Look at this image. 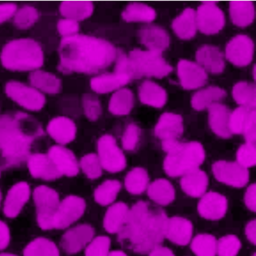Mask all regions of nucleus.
<instances>
[{"mask_svg": "<svg viewBox=\"0 0 256 256\" xmlns=\"http://www.w3.org/2000/svg\"><path fill=\"white\" fill-rule=\"evenodd\" d=\"M117 55V50L108 40L86 34H75L62 38L57 69L64 74H93L108 68Z\"/></svg>", "mask_w": 256, "mask_h": 256, "instance_id": "nucleus-1", "label": "nucleus"}, {"mask_svg": "<svg viewBox=\"0 0 256 256\" xmlns=\"http://www.w3.org/2000/svg\"><path fill=\"white\" fill-rule=\"evenodd\" d=\"M45 135L42 124L23 112L0 116V170L27 162L33 144Z\"/></svg>", "mask_w": 256, "mask_h": 256, "instance_id": "nucleus-2", "label": "nucleus"}, {"mask_svg": "<svg viewBox=\"0 0 256 256\" xmlns=\"http://www.w3.org/2000/svg\"><path fill=\"white\" fill-rule=\"evenodd\" d=\"M168 216L162 210H152L144 202L134 204L118 234L121 243L139 254H150L165 238Z\"/></svg>", "mask_w": 256, "mask_h": 256, "instance_id": "nucleus-3", "label": "nucleus"}, {"mask_svg": "<svg viewBox=\"0 0 256 256\" xmlns=\"http://www.w3.org/2000/svg\"><path fill=\"white\" fill-rule=\"evenodd\" d=\"M114 70L124 74L131 80L142 76L163 78L168 76L172 68L164 60L162 54L150 50H134L129 56L117 52Z\"/></svg>", "mask_w": 256, "mask_h": 256, "instance_id": "nucleus-4", "label": "nucleus"}, {"mask_svg": "<svg viewBox=\"0 0 256 256\" xmlns=\"http://www.w3.org/2000/svg\"><path fill=\"white\" fill-rule=\"evenodd\" d=\"M162 148L167 153L164 170L171 177L183 176L199 168L205 159L202 144L198 142H180L178 140L162 141Z\"/></svg>", "mask_w": 256, "mask_h": 256, "instance_id": "nucleus-5", "label": "nucleus"}, {"mask_svg": "<svg viewBox=\"0 0 256 256\" xmlns=\"http://www.w3.org/2000/svg\"><path fill=\"white\" fill-rule=\"evenodd\" d=\"M2 64L12 72H34L45 62L43 50L32 38H18L8 42L0 55Z\"/></svg>", "mask_w": 256, "mask_h": 256, "instance_id": "nucleus-6", "label": "nucleus"}, {"mask_svg": "<svg viewBox=\"0 0 256 256\" xmlns=\"http://www.w3.org/2000/svg\"><path fill=\"white\" fill-rule=\"evenodd\" d=\"M38 225L43 230H54V220L60 206V196L53 188L41 185L33 194Z\"/></svg>", "mask_w": 256, "mask_h": 256, "instance_id": "nucleus-7", "label": "nucleus"}, {"mask_svg": "<svg viewBox=\"0 0 256 256\" xmlns=\"http://www.w3.org/2000/svg\"><path fill=\"white\" fill-rule=\"evenodd\" d=\"M6 96L29 111L41 110L46 104V98L40 92L19 81L11 80L5 87Z\"/></svg>", "mask_w": 256, "mask_h": 256, "instance_id": "nucleus-8", "label": "nucleus"}, {"mask_svg": "<svg viewBox=\"0 0 256 256\" xmlns=\"http://www.w3.org/2000/svg\"><path fill=\"white\" fill-rule=\"evenodd\" d=\"M98 158L102 168L111 173L119 172L126 166V159L112 136H102L97 144Z\"/></svg>", "mask_w": 256, "mask_h": 256, "instance_id": "nucleus-9", "label": "nucleus"}, {"mask_svg": "<svg viewBox=\"0 0 256 256\" xmlns=\"http://www.w3.org/2000/svg\"><path fill=\"white\" fill-rule=\"evenodd\" d=\"M198 30L205 34H214L223 28L225 15L214 2H204L195 12Z\"/></svg>", "mask_w": 256, "mask_h": 256, "instance_id": "nucleus-10", "label": "nucleus"}, {"mask_svg": "<svg viewBox=\"0 0 256 256\" xmlns=\"http://www.w3.org/2000/svg\"><path fill=\"white\" fill-rule=\"evenodd\" d=\"M86 202L78 196H69L63 201L56 212L54 220V230H65L75 224L84 215Z\"/></svg>", "mask_w": 256, "mask_h": 256, "instance_id": "nucleus-11", "label": "nucleus"}, {"mask_svg": "<svg viewBox=\"0 0 256 256\" xmlns=\"http://www.w3.org/2000/svg\"><path fill=\"white\" fill-rule=\"evenodd\" d=\"M212 170L215 178L219 182L233 188H243L249 182L248 168L242 166L237 162L217 161L213 164Z\"/></svg>", "mask_w": 256, "mask_h": 256, "instance_id": "nucleus-12", "label": "nucleus"}, {"mask_svg": "<svg viewBox=\"0 0 256 256\" xmlns=\"http://www.w3.org/2000/svg\"><path fill=\"white\" fill-rule=\"evenodd\" d=\"M254 55V44L246 34H237L225 48L227 60L235 66L245 67L250 64Z\"/></svg>", "mask_w": 256, "mask_h": 256, "instance_id": "nucleus-13", "label": "nucleus"}, {"mask_svg": "<svg viewBox=\"0 0 256 256\" xmlns=\"http://www.w3.org/2000/svg\"><path fill=\"white\" fill-rule=\"evenodd\" d=\"M95 232L91 226L82 224L68 230L61 239L63 250L69 255L81 252L93 240Z\"/></svg>", "mask_w": 256, "mask_h": 256, "instance_id": "nucleus-14", "label": "nucleus"}, {"mask_svg": "<svg viewBox=\"0 0 256 256\" xmlns=\"http://www.w3.org/2000/svg\"><path fill=\"white\" fill-rule=\"evenodd\" d=\"M177 74L185 90H197L207 82V74L199 64L189 60H180L177 64Z\"/></svg>", "mask_w": 256, "mask_h": 256, "instance_id": "nucleus-15", "label": "nucleus"}, {"mask_svg": "<svg viewBox=\"0 0 256 256\" xmlns=\"http://www.w3.org/2000/svg\"><path fill=\"white\" fill-rule=\"evenodd\" d=\"M30 185L25 182H18L8 192L3 212L8 218H17L30 198Z\"/></svg>", "mask_w": 256, "mask_h": 256, "instance_id": "nucleus-16", "label": "nucleus"}, {"mask_svg": "<svg viewBox=\"0 0 256 256\" xmlns=\"http://www.w3.org/2000/svg\"><path fill=\"white\" fill-rule=\"evenodd\" d=\"M48 155L62 176L74 177L79 172V162L75 154L64 146L55 144L51 146L48 150Z\"/></svg>", "mask_w": 256, "mask_h": 256, "instance_id": "nucleus-17", "label": "nucleus"}, {"mask_svg": "<svg viewBox=\"0 0 256 256\" xmlns=\"http://www.w3.org/2000/svg\"><path fill=\"white\" fill-rule=\"evenodd\" d=\"M228 209V201L222 194L206 192L201 197L198 206L199 214L208 220H219L224 218Z\"/></svg>", "mask_w": 256, "mask_h": 256, "instance_id": "nucleus-18", "label": "nucleus"}, {"mask_svg": "<svg viewBox=\"0 0 256 256\" xmlns=\"http://www.w3.org/2000/svg\"><path fill=\"white\" fill-rule=\"evenodd\" d=\"M27 162L29 172L34 178L54 180L62 177L48 154H31Z\"/></svg>", "mask_w": 256, "mask_h": 256, "instance_id": "nucleus-19", "label": "nucleus"}, {"mask_svg": "<svg viewBox=\"0 0 256 256\" xmlns=\"http://www.w3.org/2000/svg\"><path fill=\"white\" fill-rule=\"evenodd\" d=\"M193 226L186 218L174 216L167 220L165 238L179 246H186L192 240Z\"/></svg>", "mask_w": 256, "mask_h": 256, "instance_id": "nucleus-20", "label": "nucleus"}, {"mask_svg": "<svg viewBox=\"0 0 256 256\" xmlns=\"http://www.w3.org/2000/svg\"><path fill=\"white\" fill-rule=\"evenodd\" d=\"M47 132L56 142L65 146L72 142L76 137V124L68 117H55L48 123Z\"/></svg>", "mask_w": 256, "mask_h": 256, "instance_id": "nucleus-21", "label": "nucleus"}, {"mask_svg": "<svg viewBox=\"0 0 256 256\" xmlns=\"http://www.w3.org/2000/svg\"><path fill=\"white\" fill-rule=\"evenodd\" d=\"M154 131L162 141L178 140L183 132V118L178 114L165 112L159 118Z\"/></svg>", "mask_w": 256, "mask_h": 256, "instance_id": "nucleus-22", "label": "nucleus"}, {"mask_svg": "<svg viewBox=\"0 0 256 256\" xmlns=\"http://www.w3.org/2000/svg\"><path fill=\"white\" fill-rule=\"evenodd\" d=\"M197 63L205 70L214 74H221L225 69V60L219 48L212 45H204L197 50Z\"/></svg>", "mask_w": 256, "mask_h": 256, "instance_id": "nucleus-23", "label": "nucleus"}, {"mask_svg": "<svg viewBox=\"0 0 256 256\" xmlns=\"http://www.w3.org/2000/svg\"><path fill=\"white\" fill-rule=\"evenodd\" d=\"M141 44L152 52L162 54L169 46L170 37L162 27L147 26L138 32Z\"/></svg>", "mask_w": 256, "mask_h": 256, "instance_id": "nucleus-24", "label": "nucleus"}, {"mask_svg": "<svg viewBox=\"0 0 256 256\" xmlns=\"http://www.w3.org/2000/svg\"><path fill=\"white\" fill-rule=\"evenodd\" d=\"M209 124L213 132L221 137L228 138L231 136L230 130V116L231 111L225 105L214 104L208 108Z\"/></svg>", "mask_w": 256, "mask_h": 256, "instance_id": "nucleus-25", "label": "nucleus"}, {"mask_svg": "<svg viewBox=\"0 0 256 256\" xmlns=\"http://www.w3.org/2000/svg\"><path fill=\"white\" fill-rule=\"evenodd\" d=\"M129 76L120 72L102 74L90 80V87L98 94H106L117 91L130 82Z\"/></svg>", "mask_w": 256, "mask_h": 256, "instance_id": "nucleus-26", "label": "nucleus"}, {"mask_svg": "<svg viewBox=\"0 0 256 256\" xmlns=\"http://www.w3.org/2000/svg\"><path fill=\"white\" fill-rule=\"evenodd\" d=\"M180 185L185 194L189 196L198 198L206 194L208 178L204 171L196 168L182 176Z\"/></svg>", "mask_w": 256, "mask_h": 256, "instance_id": "nucleus-27", "label": "nucleus"}, {"mask_svg": "<svg viewBox=\"0 0 256 256\" xmlns=\"http://www.w3.org/2000/svg\"><path fill=\"white\" fill-rule=\"evenodd\" d=\"M30 85L38 91L48 94H57L62 90V81L55 74L45 70L32 72L29 76Z\"/></svg>", "mask_w": 256, "mask_h": 256, "instance_id": "nucleus-28", "label": "nucleus"}, {"mask_svg": "<svg viewBox=\"0 0 256 256\" xmlns=\"http://www.w3.org/2000/svg\"><path fill=\"white\" fill-rule=\"evenodd\" d=\"M141 103L155 108H161L166 104L167 92L160 86L150 80H145L138 88Z\"/></svg>", "mask_w": 256, "mask_h": 256, "instance_id": "nucleus-29", "label": "nucleus"}, {"mask_svg": "<svg viewBox=\"0 0 256 256\" xmlns=\"http://www.w3.org/2000/svg\"><path fill=\"white\" fill-rule=\"evenodd\" d=\"M172 28L180 38L189 40L196 34V15L193 8L185 9L172 22Z\"/></svg>", "mask_w": 256, "mask_h": 256, "instance_id": "nucleus-30", "label": "nucleus"}, {"mask_svg": "<svg viewBox=\"0 0 256 256\" xmlns=\"http://www.w3.org/2000/svg\"><path fill=\"white\" fill-rule=\"evenodd\" d=\"M129 208L125 203L113 204L105 214L104 218V228L111 234H117L127 219Z\"/></svg>", "mask_w": 256, "mask_h": 256, "instance_id": "nucleus-31", "label": "nucleus"}, {"mask_svg": "<svg viewBox=\"0 0 256 256\" xmlns=\"http://www.w3.org/2000/svg\"><path fill=\"white\" fill-rule=\"evenodd\" d=\"M93 3L90 1H64L60 3V12L65 18L81 21L93 14Z\"/></svg>", "mask_w": 256, "mask_h": 256, "instance_id": "nucleus-32", "label": "nucleus"}, {"mask_svg": "<svg viewBox=\"0 0 256 256\" xmlns=\"http://www.w3.org/2000/svg\"><path fill=\"white\" fill-rule=\"evenodd\" d=\"M147 194L150 200L160 206L171 204L175 198V190L169 180L157 179L147 188Z\"/></svg>", "mask_w": 256, "mask_h": 256, "instance_id": "nucleus-33", "label": "nucleus"}, {"mask_svg": "<svg viewBox=\"0 0 256 256\" xmlns=\"http://www.w3.org/2000/svg\"><path fill=\"white\" fill-rule=\"evenodd\" d=\"M229 12L233 24L237 26H247L255 18V7L251 1H231Z\"/></svg>", "mask_w": 256, "mask_h": 256, "instance_id": "nucleus-34", "label": "nucleus"}, {"mask_svg": "<svg viewBox=\"0 0 256 256\" xmlns=\"http://www.w3.org/2000/svg\"><path fill=\"white\" fill-rule=\"evenodd\" d=\"M225 96V90L217 86H210L197 92L192 96L191 104L195 110H204L214 104L219 103Z\"/></svg>", "mask_w": 256, "mask_h": 256, "instance_id": "nucleus-35", "label": "nucleus"}, {"mask_svg": "<svg viewBox=\"0 0 256 256\" xmlns=\"http://www.w3.org/2000/svg\"><path fill=\"white\" fill-rule=\"evenodd\" d=\"M134 106V94L128 88H120L111 96L108 109L116 116L128 115Z\"/></svg>", "mask_w": 256, "mask_h": 256, "instance_id": "nucleus-36", "label": "nucleus"}, {"mask_svg": "<svg viewBox=\"0 0 256 256\" xmlns=\"http://www.w3.org/2000/svg\"><path fill=\"white\" fill-rule=\"evenodd\" d=\"M123 19L127 22H150L156 19L155 9L141 2H132L122 14Z\"/></svg>", "mask_w": 256, "mask_h": 256, "instance_id": "nucleus-37", "label": "nucleus"}, {"mask_svg": "<svg viewBox=\"0 0 256 256\" xmlns=\"http://www.w3.org/2000/svg\"><path fill=\"white\" fill-rule=\"evenodd\" d=\"M232 96L234 100L243 108L255 110L256 87L254 84L239 82L233 87Z\"/></svg>", "mask_w": 256, "mask_h": 256, "instance_id": "nucleus-38", "label": "nucleus"}, {"mask_svg": "<svg viewBox=\"0 0 256 256\" xmlns=\"http://www.w3.org/2000/svg\"><path fill=\"white\" fill-rule=\"evenodd\" d=\"M149 176L141 167L132 168L125 179V186L128 192L134 195L142 194L148 188Z\"/></svg>", "mask_w": 256, "mask_h": 256, "instance_id": "nucleus-39", "label": "nucleus"}, {"mask_svg": "<svg viewBox=\"0 0 256 256\" xmlns=\"http://www.w3.org/2000/svg\"><path fill=\"white\" fill-rule=\"evenodd\" d=\"M24 256H60V251L52 240L38 238L24 248Z\"/></svg>", "mask_w": 256, "mask_h": 256, "instance_id": "nucleus-40", "label": "nucleus"}, {"mask_svg": "<svg viewBox=\"0 0 256 256\" xmlns=\"http://www.w3.org/2000/svg\"><path fill=\"white\" fill-rule=\"evenodd\" d=\"M120 190L121 184L118 180H105L95 190V200L101 206H109L115 201Z\"/></svg>", "mask_w": 256, "mask_h": 256, "instance_id": "nucleus-41", "label": "nucleus"}, {"mask_svg": "<svg viewBox=\"0 0 256 256\" xmlns=\"http://www.w3.org/2000/svg\"><path fill=\"white\" fill-rule=\"evenodd\" d=\"M191 249L196 256H216L217 240L211 234H198L191 240Z\"/></svg>", "mask_w": 256, "mask_h": 256, "instance_id": "nucleus-42", "label": "nucleus"}, {"mask_svg": "<svg viewBox=\"0 0 256 256\" xmlns=\"http://www.w3.org/2000/svg\"><path fill=\"white\" fill-rule=\"evenodd\" d=\"M39 14L33 6H26L17 10L14 16V24L20 30H27L39 20Z\"/></svg>", "mask_w": 256, "mask_h": 256, "instance_id": "nucleus-43", "label": "nucleus"}, {"mask_svg": "<svg viewBox=\"0 0 256 256\" xmlns=\"http://www.w3.org/2000/svg\"><path fill=\"white\" fill-rule=\"evenodd\" d=\"M80 168L88 178L95 180L102 174V166L96 154L90 153L84 155L79 162Z\"/></svg>", "mask_w": 256, "mask_h": 256, "instance_id": "nucleus-44", "label": "nucleus"}, {"mask_svg": "<svg viewBox=\"0 0 256 256\" xmlns=\"http://www.w3.org/2000/svg\"><path fill=\"white\" fill-rule=\"evenodd\" d=\"M255 110L240 106L231 112L230 116V130L231 134H243L248 120Z\"/></svg>", "mask_w": 256, "mask_h": 256, "instance_id": "nucleus-45", "label": "nucleus"}, {"mask_svg": "<svg viewBox=\"0 0 256 256\" xmlns=\"http://www.w3.org/2000/svg\"><path fill=\"white\" fill-rule=\"evenodd\" d=\"M241 248V243L237 236L229 234L217 240L218 256H237Z\"/></svg>", "mask_w": 256, "mask_h": 256, "instance_id": "nucleus-46", "label": "nucleus"}, {"mask_svg": "<svg viewBox=\"0 0 256 256\" xmlns=\"http://www.w3.org/2000/svg\"><path fill=\"white\" fill-rule=\"evenodd\" d=\"M111 240L106 236L93 238L85 250V256H109Z\"/></svg>", "mask_w": 256, "mask_h": 256, "instance_id": "nucleus-47", "label": "nucleus"}, {"mask_svg": "<svg viewBox=\"0 0 256 256\" xmlns=\"http://www.w3.org/2000/svg\"><path fill=\"white\" fill-rule=\"evenodd\" d=\"M82 105L84 114L90 121H96L102 115L100 100L94 94H84L82 98Z\"/></svg>", "mask_w": 256, "mask_h": 256, "instance_id": "nucleus-48", "label": "nucleus"}, {"mask_svg": "<svg viewBox=\"0 0 256 256\" xmlns=\"http://www.w3.org/2000/svg\"><path fill=\"white\" fill-rule=\"evenodd\" d=\"M237 162L246 168L254 166L256 164L255 144L246 142L242 144L237 150Z\"/></svg>", "mask_w": 256, "mask_h": 256, "instance_id": "nucleus-49", "label": "nucleus"}, {"mask_svg": "<svg viewBox=\"0 0 256 256\" xmlns=\"http://www.w3.org/2000/svg\"><path fill=\"white\" fill-rule=\"evenodd\" d=\"M141 130L135 124H130L127 126L122 137L123 148L126 150H133L138 146L139 142Z\"/></svg>", "mask_w": 256, "mask_h": 256, "instance_id": "nucleus-50", "label": "nucleus"}, {"mask_svg": "<svg viewBox=\"0 0 256 256\" xmlns=\"http://www.w3.org/2000/svg\"><path fill=\"white\" fill-rule=\"evenodd\" d=\"M80 26L78 22L69 18L60 19L57 22V30L63 38L78 34Z\"/></svg>", "mask_w": 256, "mask_h": 256, "instance_id": "nucleus-51", "label": "nucleus"}, {"mask_svg": "<svg viewBox=\"0 0 256 256\" xmlns=\"http://www.w3.org/2000/svg\"><path fill=\"white\" fill-rule=\"evenodd\" d=\"M246 142L255 144L256 141V111H252L247 124L243 132Z\"/></svg>", "mask_w": 256, "mask_h": 256, "instance_id": "nucleus-52", "label": "nucleus"}, {"mask_svg": "<svg viewBox=\"0 0 256 256\" xmlns=\"http://www.w3.org/2000/svg\"><path fill=\"white\" fill-rule=\"evenodd\" d=\"M18 6L14 2L0 3V25L14 18Z\"/></svg>", "mask_w": 256, "mask_h": 256, "instance_id": "nucleus-53", "label": "nucleus"}, {"mask_svg": "<svg viewBox=\"0 0 256 256\" xmlns=\"http://www.w3.org/2000/svg\"><path fill=\"white\" fill-rule=\"evenodd\" d=\"M244 202L246 207L252 210V212H255L256 210V185L255 184H252L246 190L244 196Z\"/></svg>", "mask_w": 256, "mask_h": 256, "instance_id": "nucleus-54", "label": "nucleus"}, {"mask_svg": "<svg viewBox=\"0 0 256 256\" xmlns=\"http://www.w3.org/2000/svg\"><path fill=\"white\" fill-rule=\"evenodd\" d=\"M10 240L11 234L9 226L6 222L0 220V251L8 248Z\"/></svg>", "mask_w": 256, "mask_h": 256, "instance_id": "nucleus-55", "label": "nucleus"}, {"mask_svg": "<svg viewBox=\"0 0 256 256\" xmlns=\"http://www.w3.org/2000/svg\"><path fill=\"white\" fill-rule=\"evenodd\" d=\"M246 238L249 242L255 245L256 243V221L255 220L249 221L245 228Z\"/></svg>", "mask_w": 256, "mask_h": 256, "instance_id": "nucleus-56", "label": "nucleus"}, {"mask_svg": "<svg viewBox=\"0 0 256 256\" xmlns=\"http://www.w3.org/2000/svg\"><path fill=\"white\" fill-rule=\"evenodd\" d=\"M149 256H174L172 251L167 248L159 246L149 254Z\"/></svg>", "mask_w": 256, "mask_h": 256, "instance_id": "nucleus-57", "label": "nucleus"}, {"mask_svg": "<svg viewBox=\"0 0 256 256\" xmlns=\"http://www.w3.org/2000/svg\"><path fill=\"white\" fill-rule=\"evenodd\" d=\"M109 256H128L123 251L120 250H114L112 252H110Z\"/></svg>", "mask_w": 256, "mask_h": 256, "instance_id": "nucleus-58", "label": "nucleus"}, {"mask_svg": "<svg viewBox=\"0 0 256 256\" xmlns=\"http://www.w3.org/2000/svg\"><path fill=\"white\" fill-rule=\"evenodd\" d=\"M0 256H18L15 255V254H0Z\"/></svg>", "mask_w": 256, "mask_h": 256, "instance_id": "nucleus-59", "label": "nucleus"}, {"mask_svg": "<svg viewBox=\"0 0 256 256\" xmlns=\"http://www.w3.org/2000/svg\"><path fill=\"white\" fill-rule=\"evenodd\" d=\"M1 202H2V192L0 191V206H1Z\"/></svg>", "mask_w": 256, "mask_h": 256, "instance_id": "nucleus-60", "label": "nucleus"}, {"mask_svg": "<svg viewBox=\"0 0 256 256\" xmlns=\"http://www.w3.org/2000/svg\"><path fill=\"white\" fill-rule=\"evenodd\" d=\"M1 171V170H0ZM0 176H1V172H0Z\"/></svg>", "mask_w": 256, "mask_h": 256, "instance_id": "nucleus-61", "label": "nucleus"}]
</instances>
